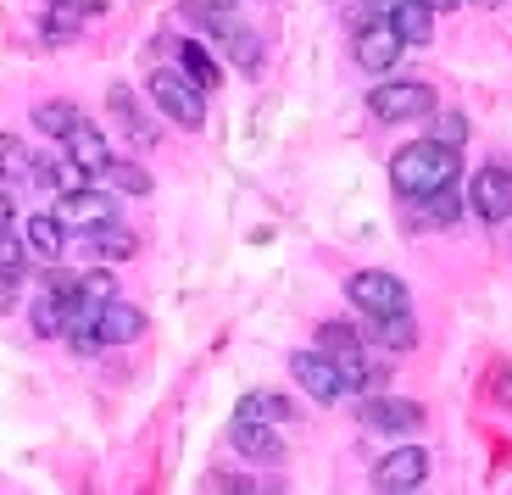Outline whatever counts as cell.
Instances as JSON below:
<instances>
[{"instance_id": "obj_1", "label": "cell", "mask_w": 512, "mask_h": 495, "mask_svg": "<svg viewBox=\"0 0 512 495\" xmlns=\"http://www.w3.org/2000/svg\"><path fill=\"white\" fill-rule=\"evenodd\" d=\"M451 178H457V151H446V145H435V140H412L390 156V184H396L407 201L451 190Z\"/></svg>"}, {"instance_id": "obj_2", "label": "cell", "mask_w": 512, "mask_h": 495, "mask_svg": "<svg viewBox=\"0 0 512 495\" xmlns=\"http://www.w3.org/2000/svg\"><path fill=\"white\" fill-rule=\"evenodd\" d=\"M145 89H151L156 112H162L167 123L190 128V134H195V128H206V95H201V89H195L190 78L179 73V67H156L151 84H145Z\"/></svg>"}, {"instance_id": "obj_3", "label": "cell", "mask_w": 512, "mask_h": 495, "mask_svg": "<svg viewBox=\"0 0 512 495\" xmlns=\"http://www.w3.org/2000/svg\"><path fill=\"white\" fill-rule=\"evenodd\" d=\"M368 112L379 123H418V117L435 112V89L418 84V78H390V84L368 89Z\"/></svg>"}, {"instance_id": "obj_4", "label": "cell", "mask_w": 512, "mask_h": 495, "mask_svg": "<svg viewBox=\"0 0 512 495\" xmlns=\"http://www.w3.org/2000/svg\"><path fill=\"white\" fill-rule=\"evenodd\" d=\"M346 295L368 312V318H407V284L396 279V273H384V267H362V273H351Z\"/></svg>"}, {"instance_id": "obj_5", "label": "cell", "mask_w": 512, "mask_h": 495, "mask_svg": "<svg viewBox=\"0 0 512 495\" xmlns=\"http://www.w3.org/2000/svg\"><path fill=\"white\" fill-rule=\"evenodd\" d=\"M423 479H429V451H423V445H396V451L373 468V490L379 495H418Z\"/></svg>"}, {"instance_id": "obj_6", "label": "cell", "mask_w": 512, "mask_h": 495, "mask_svg": "<svg viewBox=\"0 0 512 495\" xmlns=\"http://www.w3.org/2000/svg\"><path fill=\"white\" fill-rule=\"evenodd\" d=\"M351 51H357V67L362 73H390V67L401 62V34L390 28V17H362L357 39H351Z\"/></svg>"}, {"instance_id": "obj_7", "label": "cell", "mask_w": 512, "mask_h": 495, "mask_svg": "<svg viewBox=\"0 0 512 495\" xmlns=\"http://www.w3.org/2000/svg\"><path fill=\"white\" fill-rule=\"evenodd\" d=\"M468 206H474L485 223H507L512 217V167L507 162H485L474 173V190H468Z\"/></svg>"}, {"instance_id": "obj_8", "label": "cell", "mask_w": 512, "mask_h": 495, "mask_svg": "<svg viewBox=\"0 0 512 495\" xmlns=\"http://www.w3.org/2000/svg\"><path fill=\"white\" fill-rule=\"evenodd\" d=\"M56 217H62V229L90 234V229H101V223L117 217V201L106 190H73V195H56Z\"/></svg>"}, {"instance_id": "obj_9", "label": "cell", "mask_w": 512, "mask_h": 495, "mask_svg": "<svg viewBox=\"0 0 512 495\" xmlns=\"http://www.w3.org/2000/svg\"><path fill=\"white\" fill-rule=\"evenodd\" d=\"M362 423H368L373 434H418L423 407L407 401V395H373V401H362Z\"/></svg>"}, {"instance_id": "obj_10", "label": "cell", "mask_w": 512, "mask_h": 495, "mask_svg": "<svg viewBox=\"0 0 512 495\" xmlns=\"http://www.w3.org/2000/svg\"><path fill=\"white\" fill-rule=\"evenodd\" d=\"M290 373H295V384H301L318 407H334V401H340V390H346V384H340V373H334V362L323 351H295L290 356Z\"/></svg>"}, {"instance_id": "obj_11", "label": "cell", "mask_w": 512, "mask_h": 495, "mask_svg": "<svg viewBox=\"0 0 512 495\" xmlns=\"http://www.w3.org/2000/svg\"><path fill=\"white\" fill-rule=\"evenodd\" d=\"M62 151H67V162H73L78 173H90V178H95V173H106V167L117 162L112 145H106V134H101V128H90V123H78L73 134L62 140Z\"/></svg>"}, {"instance_id": "obj_12", "label": "cell", "mask_w": 512, "mask_h": 495, "mask_svg": "<svg viewBox=\"0 0 512 495\" xmlns=\"http://www.w3.org/2000/svg\"><path fill=\"white\" fill-rule=\"evenodd\" d=\"M23 245H28V256H34L39 267H56V262H62V251H67L62 217H56V212H34V217H28V229H23Z\"/></svg>"}, {"instance_id": "obj_13", "label": "cell", "mask_w": 512, "mask_h": 495, "mask_svg": "<svg viewBox=\"0 0 512 495\" xmlns=\"http://www.w3.org/2000/svg\"><path fill=\"white\" fill-rule=\"evenodd\" d=\"M101 312H106V306L67 301V329H62V340L73 345L78 356H95V351H101Z\"/></svg>"}, {"instance_id": "obj_14", "label": "cell", "mask_w": 512, "mask_h": 495, "mask_svg": "<svg viewBox=\"0 0 512 495\" xmlns=\"http://www.w3.org/2000/svg\"><path fill=\"white\" fill-rule=\"evenodd\" d=\"M101 12V0H51V12H45V39L51 45H67V39H78V28H84V17Z\"/></svg>"}, {"instance_id": "obj_15", "label": "cell", "mask_w": 512, "mask_h": 495, "mask_svg": "<svg viewBox=\"0 0 512 495\" xmlns=\"http://www.w3.org/2000/svg\"><path fill=\"white\" fill-rule=\"evenodd\" d=\"M140 329H145V312L134 301H106V312H101V345H128V340H140Z\"/></svg>"}, {"instance_id": "obj_16", "label": "cell", "mask_w": 512, "mask_h": 495, "mask_svg": "<svg viewBox=\"0 0 512 495\" xmlns=\"http://www.w3.org/2000/svg\"><path fill=\"white\" fill-rule=\"evenodd\" d=\"M290 418H295V407L273 390H251V395H240V407H234V423H262V429L290 423Z\"/></svg>"}, {"instance_id": "obj_17", "label": "cell", "mask_w": 512, "mask_h": 495, "mask_svg": "<svg viewBox=\"0 0 512 495\" xmlns=\"http://www.w3.org/2000/svg\"><path fill=\"white\" fill-rule=\"evenodd\" d=\"M229 434H234V445H240L245 457L262 462V468H279V462H284V440L273 429H262V423H234Z\"/></svg>"}, {"instance_id": "obj_18", "label": "cell", "mask_w": 512, "mask_h": 495, "mask_svg": "<svg viewBox=\"0 0 512 495\" xmlns=\"http://www.w3.org/2000/svg\"><path fill=\"white\" fill-rule=\"evenodd\" d=\"M390 28L401 34V45H429L435 39V12L418 6V0H396L390 6Z\"/></svg>"}, {"instance_id": "obj_19", "label": "cell", "mask_w": 512, "mask_h": 495, "mask_svg": "<svg viewBox=\"0 0 512 495\" xmlns=\"http://www.w3.org/2000/svg\"><path fill=\"white\" fill-rule=\"evenodd\" d=\"M39 190H56V195H73V190H90V173H78L73 162H51V156H34V173H28Z\"/></svg>"}, {"instance_id": "obj_20", "label": "cell", "mask_w": 512, "mask_h": 495, "mask_svg": "<svg viewBox=\"0 0 512 495\" xmlns=\"http://www.w3.org/2000/svg\"><path fill=\"white\" fill-rule=\"evenodd\" d=\"M179 73L190 78V84L201 89V95H206V89H218V78H223V73H218V62L206 56L201 39H184V45H179Z\"/></svg>"}, {"instance_id": "obj_21", "label": "cell", "mask_w": 512, "mask_h": 495, "mask_svg": "<svg viewBox=\"0 0 512 495\" xmlns=\"http://www.w3.org/2000/svg\"><path fill=\"white\" fill-rule=\"evenodd\" d=\"M78 123H84V117H78L73 101H39L34 106V128L45 134V140H67Z\"/></svg>"}, {"instance_id": "obj_22", "label": "cell", "mask_w": 512, "mask_h": 495, "mask_svg": "<svg viewBox=\"0 0 512 495\" xmlns=\"http://www.w3.org/2000/svg\"><path fill=\"white\" fill-rule=\"evenodd\" d=\"M84 240H90L95 251L106 256V262H128V256L140 251V240H134V229H123L117 217H112V223H101V229H90V234H84Z\"/></svg>"}, {"instance_id": "obj_23", "label": "cell", "mask_w": 512, "mask_h": 495, "mask_svg": "<svg viewBox=\"0 0 512 495\" xmlns=\"http://www.w3.org/2000/svg\"><path fill=\"white\" fill-rule=\"evenodd\" d=\"M28 318H34V334L56 340V334L67 329V301H62V295H51V290H39V295H34V312H28Z\"/></svg>"}, {"instance_id": "obj_24", "label": "cell", "mask_w": 512, "mask_h": 495, "mask_svg": "<svg viewBox=\"0 0 512 495\" xmlns=\"http://www.w3.org/2000/svg\"><path fill=\"white\" fill-rule=\"evenodd\" d=\"M28 267H34V256H28V245L17 240V234H0V284H23Z\"/></svg>"}, {"instance_id": "obj_25", "label": "cell", "mask_w": 512, "mask_h": 495, "mask_svg": "<svg viewBox=\"0 0 512 495\" xmlns=\"http://www.w3.org/2000/svg\"><path fill=\"white\" fill-rule=\"evenodd\" d=\"M28 173H34V151H28L17 134H0V178H6V184H23Z\"/></svg>"}, {"instance_id": "obj_26", "label": "cell", "mask_w": 512, "mask_h": 495, "mask_svg": "<svg viewBox=\"0 0 512 495\" xmlns=\"http://www.w3.org/2000/svg\"><path fill=\"white\" fill-rule=\"evenodd\" d=\"M457 212H462V206H457V195H451V190H435V195H423V201H418V223H423V229H451Z\"/></svg>"}, {"instance_id": "obj_27", "label": "cell", "mask_w": 512, "mask_h": 495, "mask_svg": "<svg viewBox=\"0 0 512 495\" xmlns=\"http://www.w3.org/2000/svg\"><path fill=\"white\" fill-rule=\"evenodd\" d=\"M112 112L123 117V123H128V134H134V140H140V145H156V128H151V123H145V117H140V106H134V89L112 84Z\"/></svg>"}, {"instance_id": "obj_28", "label": "cell", "mask_w": 512, "mask_h": 495, "mask_svg": "<svg viewBox=\"0 0 512 495\" xmlns=\"http://www.w3.org/2000/svg\"><path fill=\"white\" fill-rule=\"evenodd\" d=\"M329 362H334V373H340V384L346 390H368V356H362V345H346V351H329Z\"/></svg>"}, {"instance_id": "obj_29", "label": "cell", "mask_w": 512, "mask_h": 495, "mask_svg": "<svg viewBox=\"0 0 512 495\" xmlns=\"http://www.w3.org/2000/svg\"><path fill=\"white\" fill-rule=\"evenodd\" d=\"M373 345H384V351H412L418 329H412V318H373Z\"/></svg>"}, {"instance_id": "obj_30", "label": "cell", "mask_w": 512, "mask_h": 495, "mask_svg": "<svg viewBox=\"0 0 512 495\" xmlns=\"http://www.w3.org/2000/svg\"><path fill=\"white\" fill-rule=\"evenodd\" d=\"M106 178H112V190H123V195H151V173L134 167V162H112Z\"/></svg>"}, {"instance_id": "obj_31", "label": "cell", "mask_w": 512, "mask_h": 495, "mask_svg": "<svg viewBox=\"0 0 512 495\" xmlns=\"http://www.w3.org/2000/svg\"><path fill=\"white\" fill-rule=\"evenodd\" d=\"M429 140L446 145V151H462V140H468V117H462V112H446V117L435 123V134H429Z\"/></svg>"}, {"instance_id": "obj_32", "label": "cell", "mask_w": 512, "mask_h": 495, "mask_svg": "<svg viewBox=\"0 0 512 495\" xmlns=\"http://www.w3.org/2000/svg\"><path fill=\"white\" fill-rule=\"evenodd\" d=\"M229 45H234V62H240L245 73H256V62H262V51L251 45V34H245V28H229Z\"/></svg>"}, {"instance_id": "obj_33", "label": "cell", "mask_w": 512, "mask_h": 495, "mask_svg": "<svg viewBox=\"0 0 512 495\" xmlns=\"http://www.w3.org/2000/svg\"><path fill=\"white\" fill-rule=\"evenodd\" d=\"M223 495H279V490H273V484H256V479H234L229 473V479H223Z\"/></svg>"}, {"instance_id": "obj_34", "label": "cell", "mask_w": 512, "mask_h": 495, "mask_svg": "<svg viewBox=\"0 0 512 495\" xmlns=\"http://www.w3.org/2000/svg\"><path fill=\"white\" fill-rule=\"evenodd\" d=\"M12 212H17V206H12V195L0 190V234H12Z\"/></svg>"}, {"instance_id": "obj_35", "label": "cell", "mask_w": 512, "mask_h": 495, "mask_svg": "<svg viewBox=\"0 0 512 495\" xmlns=\"http://www.w3.org/2000/svg\"><path fill=\"white\" fill-rule=\"evenodd\" d=\"M418 6H429V12L440 17V12H451V6H462V0H418Z\"/></svg>"}, {"instance_id": "obj_36", "label": "cell", "mask_w": 512, "mask_h": 495, "mask_svg": "<svg viewBox=\"0 0 512 495\" xmlns=\"http://www.w3.org/2000/svg\"><path fill=\"white\" fill-rule=\"evenodd\" d=\"M474 6H496V0H474Z\"/></svg>"}]
</instances>
